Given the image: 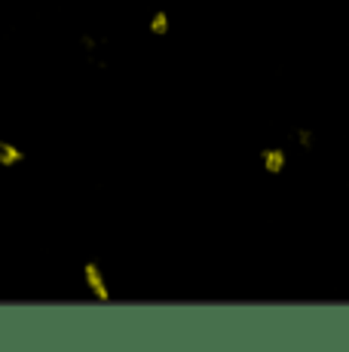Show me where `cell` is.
I'll return each instance as SVG.
<instances>
[{"label":"cell","mask_w":349,"mask_h":352,"mask_svg":"<svg viewBox=\"0 0 349 352\" xmlns=\"http://www.w3.org/2000/svg\"><path fill=\"white\" fill-rule=\"evenodd\" d=\"M86 276H89V285H92V291H95L98 297H107V288H104V282H102V273H98L95 267H86Z\"/></svg>","instance_id":"1"},{"label":"cell","mask_w":349,"mask_h":352,"mask_svg":"<svg viewBox=\"0 0 349 352\" xmlns=\"http://www.w3.org/2000/svg\"><path fill=\"white\" fill-rule=\"evenodd\" d=\"M267 168H270V172H279V168H282V153H270V160H267Z\"/></svg>","instance_id":"2"},{"label":"cell","mask_w":349,"mask_h":352,"mask_svg":"<svg viewBox=\"0 0 349 352\" xmlns=\"http://www.w3.org/2000/svg\"><path fill=\"white\" fill-rule=\"evenodd\" d=\"M163 28H166V19L157 16V19H153V31H163Z\"/></svg>","instance_id":"3"}]
</instances>
